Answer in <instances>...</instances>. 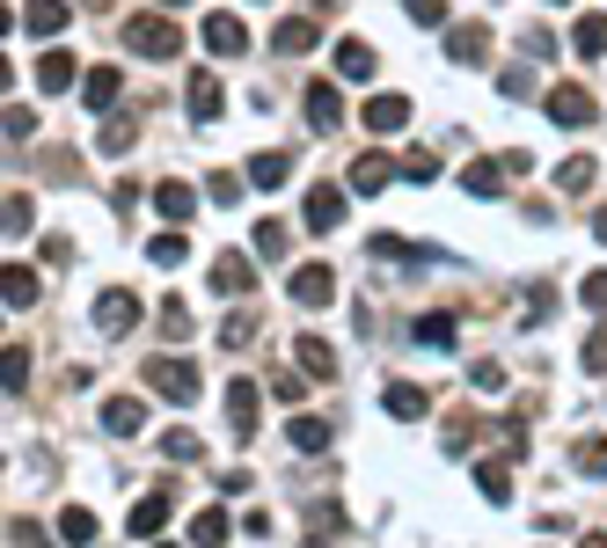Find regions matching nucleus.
<instances>
[{
	"mask_svg": "<svg viewBox=\"0 0 607 548\" xmlns=\"http://www.w3.org/2000/svg\"><path fill=\"white\" fill-rule=\"evenodd\" d=\"M0 381H8V395L29 381V352H23V344H8V358H0Z\"/></svg>",
	"mask_w": 607,
	"mask_h": 548,
	"instance_id": "nucleus-37",
	"label": "nucleus"
},
{
	"mask_svg": "<svg viewBox=\"0 0 607 548\" xmlns=\"http://www.w3.org/2000/svg\"><path fill=\"white\" fill-rule=\"evenodd\" d=\"M505 176H512V162H468L462 168V191L468 198H498V191H505Z\"/></svg>",
	"mask_w": 607,
	"mask_h": 548,
	"instance_id": "nucleus-13",
	"label": "nucleus"
},
{
	"mask_svg": "<svg viewBox=\"0 0 607 548\" xmlns=\"http://www.w3.org/2000/svg\"><path fill=\"white\" fill-rule=\"evenodd\" d=\"M286 293L300 300V308H330V300H337V278H330L322 263H300V271L286 278Z\"/></svg>",
	"mask_w": 607,
	"mask_h": 548,
	"instance_id": "nucleus-5",
	"label": "nucleus"
},
{
	"mask_svg": "<svg viewBox=\"0 0 607 548\" xmlns=\"http://www.w3.org/2000/svg\"><path fill=\"white\" fill-rule=\"evenodd\" d=\"M286 176H293V162H286V154H257V162H249V183H257V191H278Z\"/></svg>",
	"mask_w": 607,
	"mask_h": 548,
	"instance_id": "nucleus-30",
	"label": "nucleus"
},
{
	"mask_svg": "<svg viewBox=\"0 0 607 548\" xmlns=\"http://www.w3.org/2000/svg\"><path fill=\"white\" fill-rule=\"evenodd\" d=\"M286 439H293V453H322L330 446V425H322V417H293Z\"/></svg>",
	"mask_w": 607,
	"mask_h": 548,
	"instance_id": "nucleus-26",
	"label": "nucleus"
},
{
	"mask_svg": "<svg viewBox=\"0 0 607 548\" xmlns=\"http://www.w3.org/2000/svg\"><path fill=\"white\" fill-rule=\"evenodd\" d=\"M162 336H169V344H183V336H191V308H183V300H169V308H162Z\"/></svg>",
	"mask_w": 607,
	"mask_h": 548,
	"instance_id": "nucleus-40",
	"label": "nucleus"
},
{
	"mask_svg": "<svg viewBox=\"0 0 607 548\" xmlns=\"http://www.w3.org/2000/svg\"><path fill=\"white\" fill-rule=\"evenodd\" d=\"M403 176H410V183H432L439 162H432V154H410V162H403Z\"/></svg>",
	"mask_w": 607,
	"mask_h": 548,
	"instance_id": "nucleus-49",
	"label": "nucleus"
},
{
	"mask_svg": "<svg viewBox=\"0 0 607 548\" xmlns=\"http://www.w3.org/2000/svg\"><path fill=\"white\" fill-rule=\"evenodd\" d=\"M579 300H585L593 314H607V271H585V278H579Z\"/></svg>",
	"mask_w": 607,
	"mask_h": 548,
	"instance_id": "nucleus-41",
	"label": "nucleus"
},
{
	"mask_svg": "<svg viewBox=\"0 0 607 548\" xmlns=\"http://www.w3.org/2000/svg\"><path fill=\"white\" fill-rule=\"evenodd\" d=\"M37 132V110H8V140H29Z\"/></svg>",
	"mask_w": 607,
	"mask_h": 548,
	"instance_id": "nucleus-51",
	"label": "nucleus"
},
{
	"mask_svg": "<svg viewBox=\"0 0 607 548\" xmlns=\"http://www.w3.org/2000/svg\"><path fill=\"white\" fill-rule=\"evenodd\" d=\"M8 548H51V541H45V534H37L29 520H23V526H8Z\"/></svg>",
	"mask_w": 607,
	"mask_h": 548,
	"instance_id": "nucleus-50",
	"label": "nucleus"
},
{
	"mask_svg": "<svg viewBox=\"0 0 607 548\" xmlns=\"http://www.w3.org/2000/svg\"><path fill=\"white\" fill-rule=\"evenodd\" d=\"M585 548H607V541H600V534H585Z\"/></svg>",
	"mask_w": 607,
	"mask_h": 548,
	"instance_id": "nucleus-54",
	"label": "nucleus"
},
{
	"mask_svg": "<svg viewBox=\"0 0 607 548\" xmlns=\"http://www.w3.org/2000/svg\"><path fill=\"white\" fill-rule=\"evenodd\" d=\"M410 336L425 344V352H454V314H417Z\"/></svg>",
	"mask_w": 607,
	"mask_h": 548,
	"instance_id": "nucleus-20",
	"label": "nucleus"
},
{
	"mask_svg": "<svg viewBox=\"0 0 607 548\" xmlns=\"http://www.w3.org/2000/svg\"><path fill=\"white\" fill-rule=\"evenodd\" d=\"M183 110H191L198 124H213L219 110H227V96H219V73H191V88H183Z\"/></svg>",
	"mask_w": 607,
	"mask_h": 548,
	"instance_id": "nucleus-7",
	"label": "nucleus"
},
{
	"mask_svg": "<svg viewBox=\"0 0 607 548\" xmlns=\"http://www.w3.org/2000/svg\"><path fill=\"white\" fill-rule=\"evenodd\" d=\"M571 461H579L585 476H607V439H579V453H571Z\"/></svg>",
	"mask_w": 607,
	"mask_h": 548,
	"instance_id": "nucleus-39",
	"label": "nucleus"
},
{
	"mask_svg": "<svg viewBox=\"0 0 607 548\" xmlns=\"http://www.w3.org/2000/svg\"><path fill=\"white\" fill-rule=\"evenodd\" d=\"M410 23L439 29V23H447V0H410Z\"/></svg>",
	"mask_w": 607,
	"mask_h": 548,
	"instance_id": "nucleus-47",
	"label": "nucleus"
},
{
	"mask_svg": "<svg viewBox=\"0 0 607 548\" xmlns=\"http://www.w3.org/2000/svg\"><path fill=\"white\" fill-rule=\"evenodd\" d=\"M154 205H162V219H191V213H198L191 183H162V191H154Z\"/></svg>",
	"mask_w": 607,
	"mask_h": 548,
	"instance_id": "nucleus-31",
	"label": "nucleus"
},
{
	"mask_svg": "<svg viewBox=\"0 0 607 548\" xmlns=\"http://www.w3.org/2000/svg\"><path fill=\"white\" fill-rule=\"evenodd\" d=\"M132 322H140V293L110 286V293H103V300H96V330H103V336H124V330H132Z\"/></svg>",
	"mask_w": 607,
	"mask_h": 548,
	"instance_id": "nucleus-4",
	"label": "nucleus"
},
{
	"mask_svg": "<svg viewBox=\"0 0 607 548\" xmlns=\"http://www.w3.org/2000/svg\"><path fill=\"white\" fill-rule=\"evenodd\" d=\"M593 235H600V241H607V205H600V213H593Z\"/></svg>",
	"mask_w": 607,
	"mask_h": 548,
	"instance_id": "nucleus-53",
	"label": "nucleus"
},
{
	"mask_svg": "<svg viewBox=\"0 0 607 548\" xmlns=\"http://www.w3.org/2000/svg\"><path fill=\"white\" fill-rule=\"evenodd\" d=\"M447 51H454L462 67H484L490 59V23H454L447 29Z\"/></svg>",
	"mask_w": 607,
	"mask_h": 548,
	"instance_id": "nucleus-8",
	"label": "nucleus"
},
{
	"mask_svg": "<svg viewBox=\"0 0 607 548\" xmlns=\"http://www.w3.org/2000/svg\"><path fill=\"white\" fill-rule=\"evenodd\" d=\"M337 73H344V81H366V73H373V45L344 37V45H337Z\"/></svg>",
	"mask_w": 607,
	"mask_h": 548,
	"instance_id": "nucleus-28",
	"label": "nucleus"
},
{
	"mask_svg": "<svg viewBox=\"0 0 607 548\" xmlns=\"http://www.w3.org/2000/svg\"><path fill=\"white\" fill-rule=\"evenodd\" d=\"M541 110H549V124H563V132H571V124H593V118H600V103H593V88H579V81H563V88H549V103H541Z\"/></svg>",
	"mask_w": 607,
	"mask_h": 548,
	"instance_id": "nucleus-3",
	"label": "nucleus"
},
{
	"mask_svg": "<svg viewBox=\"0 0 607 548\" xmlns=\"http://www.w3.org/2000/svg\"><path fill=\"white\" fill-rule=\"evenodd\" d=\"M213 293H227V300H235V293H249V263H242V257H219V263H213Z\"/></svg>",
	"mask_w": 607,
	"mask_h": 548,
	"instance_id": "nucleus-32",
	"label": "nucleus"
},
{
	"mask_svg": "<svg viewBox=\"0 0 607 548\" xmlns=\"http://www.w3.org/2000/svg\"><path fill=\"white\" fill-rule=\"evenodd\" d=\"M0 227H8V241H23L29 227H37V213H29V198H8V213H0Z\"/></svg>",
	"mask_w": 607,
	"mask_h": 548,
	"instance_id": "nucleus-35",
	"label": "nucleus"
},
{
	"mask_svg": "<svg viewBox=\"0 0 607 548\" xmlns=\"http://www.w3.org/2000/svg\"><path fill=\"white\" fill-rule=\"evenodd\" d=\"M389 176H395V162H389V154H359V162H352V191H366V198H373V191H389Z\"/></svg>",
	"mask_w": 607,
	"mask_h": 548,
	"instance_id": "nucleus-16",
	"label": "nucleus"
},
{
	"mask_svg": "<svg viewBox=\"0 0 607 548\" xmlns=\"http://www.w3.org/2000/svg\"><path fill=\"white\" fill-rule=\"evenodd\" d=\"M549 8H563V0H549Z\"/></svg>",
	"mask_w": 607,
	"mask_h": 548,
	"instance_id": "nucleus-56",
	"label": "nucleus"
},
{
	"mask_svg": "<svg viewBox=\"0 0 607 548\" xmlns=\"http://www.w3.org/2000/svg\"><path fill=\"white\" fill-rule=\"evenodd\" d=\"M381 403H389V417H395V425H417V417H425V388H410V381H395L389 395H381Z\"/></svg>",
	"mask_w": 607,
	"mask_h": 548,
	"instance_id": "nucleus-23",
	"label": "nucleus"
},
{
	"mask_svg": "<svg viewBox=\"0 0 607 548\" xmlns=\"http://www.w3.org/2000/svg\"><path fill=\"white\" fill-rule=\"evenodd\" d=\"M124 45L140 51V59H176V51H183V29H176L169 15H132V23H124Z\"/></svg>",
	"mask_w": 607,
	"mask_h": 548,
	"instance_id": "nucleus-1",
	"label": "nucleus"
},
{
	"mask_svg": "<svg viewBox=\"0 0 607 548\" xmlns=\"http://www.w3.org/2000/svg\"><path fill=\"white\" fill-rule=\"evenodd\" d=\"M300 110H308V124H316V132H337V124H344V103H337V88H330V81H308V103H300Z\"/></svg>",
	"mask_w": 607,
	"mask_h": 548,
	"instance_id": "nucleus-9",
	"label": "nucleus"
},
{
	"mask_svg": "<svg viewBox=\"0 0 607 548\" xmlns=\"http://www.w3.org/2000/svg\"><path fill=\"white\" fill-rule=\"evenodd\" d=\"M557 183H563V191H593V162H585V154H579V162H563Z\"/></svg>",
	"mask_w": 607,
	"mask_h": 548,
	"instance_id": "nucleus-43",
	"label": "nucleus"
},
{
	"mask_svg": "<svg viewBox=\"0 0 607 548\" xmlns=\"http://www.w3.org/2000/svg\"><path fill=\"white\" fill-rule=\"evenodd\" d=\"M118 88H124L118 67H88V73H81V96H88V110H118Z\"/></svg>",
	"mask_w": 607,
	"mask_h": 548,
	"instance_id": "nucleus-11",
	"label": "nucleus"
},
{
	"mask_svg": "<svg viewBox=\"0 0 607 548\" xmlns=\"http://www.w3.org/2000/svg\"><path fill=\"white\" fill-rule=\"evenodd\" d=\"M59 541L88 548V541H96V512H88V504H67V512H59Z\"/></svg>",
	"mask_w": 607,
	"mask_h": 548,
	"instance_id": "nucleus-21",
	"label": "nucleus"
},
{
	"mask_svg": "<svg viewBox=\"0 0 607 548\" xmlns=\"http://www.w3.org/2000/svg\"><path fill=\"white\" fill-rule=\"evenodd\" d=\"M571 45H579V59H607V15H585L571 29Z\"/></svg>",
	"mask_w": 607,
	"mask_h": 548,
	"instance_id": "nucleus-29",
	"label": "nucleus"
},
{
	"mask_svg": "<svg viewBox=\"0 0 607 548\" xmlns=\"http://www.w3.org/2000/svg\"><path fill=\"white\" fill-rule=\"evenodd\" d=\"M205 51L235 59V51H249V29L235 23V15H205Z\"/></svg>",
	"mask_w": 607,
	"mask_h": 548,
	"instance_id": "nucleus-12",
	"label": "nucleus"
},
{
	"mask_svg": "<svg viewBox=\"0 0 607 548\" xmlns=\"http://www.w3.org/2000/svg\"><path fill=\"white\" fill-rule=\"evenodd\" d=\"M322 45V23L316 15H293L286 29H278V51H286V59H300V51H316Z\"/></svg>",
	"mask_w": 607,
	"mask_h": 548,
	"instance_id": "nucleus-18",
	"label": "nucleus"
},
{
	"mask_svg": "<svg viewBox=\"0 0 607 548\" xmlns=\"http://www.w3.org/2000/svg\"><path fill=\"white\" fill-rule=\"evenodd\" d=\"M410 124V96H373L366 103V132H403Z\"/></svg>",
	"mask_w": 607,
	"mask_h": 548,
	"instance_id": "nucleus-14",
	"label": "nucleus"
},
{
	"mask_svg": "<svg viewBox=\"0 0 607 548\" xmlns=\"http://www.w3.org/2000/svg\"><path fill=\"white\" fill-rule=\"evenodd\" d=\"M468 388H476V395H498V388H505V366H468Z\"/></svg>",
	"mask_w": 607,
	"mask_h": 548,
	"instance_id": "nucleus-42",
	"label": "nucleus"
},
{
	"mask_svg": "<svg viewBox=\"0 0 607 548\" xmlns=\"http://www.w3.org/2000/svg\"><path fill=\"white\" fill-rule=\"evenodd\" d=\"M146 388L162 395V403H198V366H183V358H146Z\"/></svg>",
	"mask_w": 607,
	"mask_h": 548,
	"instance_id": "nucleus-2",
	"label": "nucleus"
},
{
	"mask_svg": "<svg viewBox=\"0 0 607 548\" xmlns=\"http://www.w3.org/2000/svg\"><path fill=\"white\" fill-rule=\"evenodd\" d=\"M23 29H29V37H59V29H67V0H29Z\"/></svg>",
	"mask_w": 607,
	"mask_h": 548,
	"instance_id": "nucleus-17",
	"label": "nucleus"
},
{
	"mask_svg": "<svg viewBox=\"0 0 607 548\" xmlns=\"http://www.w3.org/2000/svg\"><path fill=\"white\" fill-rule=\"evenodd\" d=\"M169 512H176L169 490H146V498L124 512V534H140V541H146V534H162V526H169Z\"/></svg>",
	"mask_w": 607,
	"mask_h": 548,
	"instance_id": "nucleus-6",
	"label": "nucleus"
},
{
	"mask_svg": "<svg viewBox=\"0 0 607 548\" xmlns=\"http://www.w3.org/2000/svg\"><path fill=\"white\" fill-rule=\"evenodd\" d=\"M235 191H242L235 176H213V183H205V198H213V205H235Z\"/></svg>",
	"mask_w": 607,
	"mask_h": 548,
	"instance_id": "nucleus-52",
	"label": "nucleus"
},
{
	"mask_svg": "<svg viewBox=\"0 0 607 548\" xmlns=\"http://www.w3.org/2000/svg\"><path fill=\"white\" fill-rule=\"evenodd\" d=\"M191 541H198V548H219V541H227V512H198V520H191Z\"/></svg>",
	"mask_w": 607,
	"mask_h": 548,
	"instance_id": "nucleus-33",
	"label": "nucleus"
},
{
	"mask_svg": "<svg viewBox=\"0 0 607 548\" xmlns=\"http://www.w3.org/2000/svg\"><path fill=\"white\" fill-rule=\"evenodd\" d=\"M162 453H169V461H198V439H191V431H169V439H162Z\"/></svg>",
	"mask_w": 607,
	"mask_h": 548,
	"instance_id": "nucleus-48",
	"label": "nucleus"
},
{
	"mask_svg": "<svg viewBox=\"0 0 607 548\" xmlns=\"http://www.w3.org/2000/svg\"><path fill=\"white\" fill-rule=\"evenodd\" d=\"M286 219H264V227H257V249H264V257H278V249H286Z\"/></svg>",
	"mask_w": 607,
	"mask_h": 548,
	"instance_id": "nucleus-44",
	"label": "nucleus"
},
{
	"mask_svg": "<svg viewBox=\"0 0 607 548\" xmlns=\"http://www.w3.org/2000/svg\"><path fill=\"white\" fill-rule=\"evenodd\" d=\"M103 431H118V439L146 431V403L140 395H110V403H103Z\"/></svg>",
	"mask_w": 607,
	"mask_h": 548,
	"instance_id": "nucleus-10",
	"label": "nucleus"
},
{
	"mask_svg": "<svg viewBox=\"0 0 607 548\" xmlns=\"http://www.w3.org/2000/svg\"><path fill=\"white\" fill-rule=\"evenodd\" d=\"M293 358L308 366V381H330V366H337V352H330L322 336H300V344H293Z\"/></svg>",
	"mask_w": 607,
	"mask_h": 548,
	"instance_id": "nucleus-24",
	"label": "nucleus"
},
{
	"mask_svg": "<svg viewBox=\"0 0 607 548\" xmlns=\"http://www.w3.org/2000/svg\"><path fill=\"white\" fill-rule=\"evenodd\" d=\"M37 88H45V96H67L73 88V59L67 51H45V59H37Z\"/></svg>",
	"mask_w": 607,
	"mask_h": 548,
	"instance_id": "nucleus-22",
	"label": "nucleus"
},
{
	"mask_svg": "<svg viewBox=\"0 0 607 548\" xmlns=\"http://www.w3.org/2000/svg\"><path fill=\"white\" fill-rule=\"evenodd\" d=\"M0 293H8V308H29V300H37V271H29V263H8Z\"/></svg>",
	"mask_w": 607,
	"mask_h": 548,
	"instance_id": "nucleus-27",
	"label": "nucleus"
},
{
	"mask_svg": "<svg viewBox=\"0 0 607 548\" xmlns=\"http://www.w3.org/2000/svg\"><path fill=\"white\" fill-rule=\"evenodd\" d=\"M132 140H140V124H124V118H110V124H103V154H124V146H132Z\"/></svg>",
	"mask_w": 607,
	"mask_h": 548,
	"instance_id": "nucleus-38",
	"label": "nucleus"
},
{
	"mask_svg": "<svg viewBox=\"0 0 607 548\" xmlns=\"http://www.w3.org/2000/svg\"><path fill=\"white\" fill-rule=\"evenodd\" d=\"M300 548H322V541H300Z\"/></svg>",
	"mask_w": 607,
	"mask_h": 548,
	"instance_id": "nucleus-55",
	"label": "nucleus"
},
{
	"mask_svg": "<svg viewBox=\"0 0 607 548\" xmlns=\"http://www.w3.org/2000/svg\"><path fill=\"white\" fill-rule=\"evenodd\" d=\"M585 373H607V322L585 336Z\"/></svg>",
	"mask_w": 607,
	"mask_h": 548,
	"instance_id": "nucleus-46",
	"label": "nucleus"
},
{
	"mask_svg": "<svg viewBox=\"0 0 607 548\" xmlns=\"http://www.w3.org/2000/svg\"><path fill=\"white\" fill-rule=\"evenodd\" d=\"M249 336H257V314H227V322H219V344H227V352H242V344H249Z\"/></svg>",
	"mask_w": 607,
	"mask_h": 548,
	"instance_id": "nucleus-34",
	"label": "nucleus"
},
{
	"mask_svg": "<svg viewBox=\"0 0 607 548\" xmlns=\"http://www.w3.org/2000/svg\"><path fill=\"white\" fill-rule=\"evenodd\" d=\"M366 249H373V257H381V263H403V257H410V241H403V235H373V241H366Z\"/></svg>",
	"mask_w": 607,
	"mask_h": 548,
	"instance_id": "nucleus-45",
	"label": "nucleus"
},
{
	"mask_svg": "<svg viewBox=\"0 0 607 548\" xmlns=\"http://www.w3.org/2000/svg\"><path fill=\"white\" fill-rule=\"evenodd\" d=\"M300 213H308V227H316V235H330V227H344V191H308V205H300Z\"/></svg>",
	"mask_w": 607,
	"mask_h": 548,
	"instance_id": "nucleus-15",
	"label": "nucleus"
},
{
	"mask_svg": "<svg viewBox=\"0 0 607 548\" xmlns=\"http://www.w3.org/2000/svg\"><path fill=\"white\" fill-rule=\"evenodd\" d=\"M227 417H235V439L249 446V431H257V388H249V381L227 388Z\"/></svg>",
	"mask_w": 607,
	"mask_h": 548,
	"instance_id": "nucleus-19",
	"label": "nucleus"
},
{
	"mask_svg": "<svg viewBox=\"0 0 607 548\" xmlns=\"http://www.w3.org/2000/svg\"><path fill=\"white\" fill-rule=\"evenodd\" d=\"M146 257L162 263V271H176V263L191 257V241H183V235H154V249H146Z\"/></svg>",
	"mask_w": 607,
	"mask_h": 548,
	"instance_id": "nucleus-36",
	"label": "nucleus"
},
{
	"mask_svg": "<svg viewBox=\"0 0 607 548\" xmlns=\"http://www.w3.org/2000/svg\"><path fill=\"white\" fill-rule=\"evenodd\" d=\"M476 490H484L490 504H505L512 498V468L505 461H476Z\"/></svg>",
	"mask_w": 607,
	"mask_h": 548,
	"instance_id": "nucleus-25",
	"label": "nucleus"
}]
</instances>
